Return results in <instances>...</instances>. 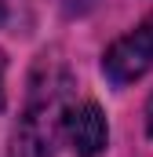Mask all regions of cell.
<instances>
[{"label": "cell", "instance_id": "6da1fadb", "mask_svg": "<svg viewBox=\"0 0 153 157\" xmlns=\"http://www.w3.org/2000/svg\"><path fill=\"white\" fill-rule=\"evenodd\" d=\"M29 84H33L29 106H26V117L18 124V132H15L11 157H51V143H55V132H58V117L69 106L66 102L69 77H66L62 66L47 62V55H44Z\"/></svg>", "mask_w": 153, "mask_h": 157}, {"label": "cell", "instance_id": "277c9868", "mask_svg": "<svg viewBox=\"0 0 153 157\" xmlns=\"http://www.w3.org/2000/svg\"><path fill=\"white\" fill-rule=\"evenodd\" d=\"M55 4H58V11H62V15H69V18H76V15H88L95 0H55Z\"/></svg>", "mask_w": 153, "mask_h": 157}, {"label": "cell", "instance_id": "5b68a950", "mask_svg": "<svg viewBox=\"0 0 153 157\" xmlns=\"http://www.w3.org/2000/svg\"><path fill=\"white\" fill-rule=\"evenodd\" d=\"M0 106H4V55H0Z\"/></svg>", "mask_w": 153, "mask_h": 157}, {"label": "cell", "instance_id": "3957f363", "mask_svg": "<svg viewBox=\"0 0 153 157\" xmlns=\"http://www.w3.org/2000/svg\"><path fill=\"white\" fill-rule=\"evenodd\" d=\"M58 135L66 139V146L76 157H99L110 143V128H106V113L95 102H69L58 117Z\"/></svg>", "mask_w": 153, "mask_h": 157}, {"label": "cell", "instance_id": "7a4b0ae2", "mask_svg": "<svg viewBox=\"0 0 153 157\" xmlns=\"http://www.w3.org/2000/svg\"><path fill=\"white\" fill-rule=\"evenodd\" d=\"M150 70H153V18H146L131 33L110 44V51L102 55V73L110 84L124 88V84H135L139 77H146Z\"/></svg>", "mask_w": 153, "mask_h": 157}]
</instances>
